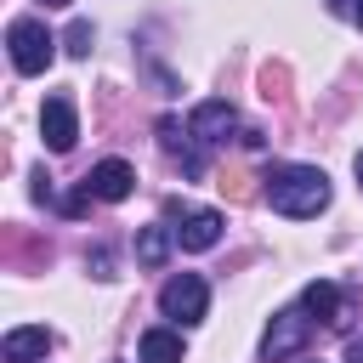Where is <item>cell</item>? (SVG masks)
<instances>
[{"label":"cell","instance_id":"obj_17","mask_svg":"<svg viewBox=\"0 0 363 363\" xmlns=\"http://www.w3.org/2000/svg\"><path fill=\"white\" fill-rule=\"evenodd\" d=\"M28 193H34L40 204H51V176H45V170H34V187H28Z\"/></svg>","mask_w":363,"mask_h":363},{"label":"cell","instance_id":"obj_19","mask_svg":"<svg viewBox=\"0 0 363 363\" xmlns=\"http://www.w3.org/2000/svg\"><path fill=\"white\" fill-rule=\"evenodd\" d=\"M352 23H357V28H363V0H352Z\"/></svg>","mask_w":363,"mask_h":363},{"label":"cell","instance_id":"obj_10","mask_svg":"<svg viewBox=\"0 0 363 363\" xmlns=\"http://www.w3.org/2000/svg\"><path fill=\"white\" fill-rule=\"evenodd\" d=\"M85 187L96 193V204H119V199H130V187H136V170H130L125 159H102V164H91Z\"/></svg>","mask_w":363,"mask_h":363},{"label":"cell","instance_id":"obj_18","mask_svg":"<svg viewBox=\"0 0 363 363\" xmlns=\"http://www.w3.org/2000/svg\"><path fill=\"white\" fill-rule=\"evenodd\" d=\"M329 11L335 17H352V0H329Z\"/></svg>","mask_w":363,"mask_h":363},{"label":"cell","instance_id":"obj_14","mask_svg":"<svg viewBox=\"0 0 363 363\" xmlns=\"http://www.w3.org/2000/svg\"><path fill=\"white\" fill-rule=\"evenodd\" d=\"M91 45H96L91 23H85V17H74V23H68V34H62V51H68V57H91Z\"/></svg>","mask_w":363,"mask_h":363},{"label":"cell","instance_id":"obj_22","mask_svg":"<svg viewBox=\"0 0 363 363\" xmlns=\"http://www.w3.org/2000/svg\"><path fill=\"white\" fill-rule=\"evenodd\" d=\"M40 6H68V0H40Z\"/></svg>","mask_w":363,"mask_h":363},{"label":"cell","instance_id":"obj_20","mask_svg":"<svg viewBox=\"0 0 363 363\" xmlns=\"http://www.w3.org/2000/svg\"><path fill=\"white\" fill-rule=\"evenodd\" d=\"M346 363H363V340H357V346H352V352H346Z\"/></svg>","mask_w":363,"mask_h":363},{"label":"cell","instance_id":"obj_4","mask_svg":"<svg viewBox=\"0 0 363 363\" xmlns=\"http://www.w3.org/2000/svg\"><path fill=\"white\" fill-rule=\"evenodd\" d=\"M159 312H164L170 323H182V329L204 323V312H210V289H204V278H199V272H176V278H164V289H159Z\"/></svg>","mask_w":363,"mask_h":363},{"label":"cell","instance_id":"obj_6","mask_svg":"<svg viewBox=\"0 0 363 363\" xmlns=\"http://www.w3.org/2000/svg\"><path fill=\"white\" fill-rule=\"evenodd\" d=\"M153 130H159V147H164V153L182 164V176H187V182H199V176L210 170V159H204V142H199L193 130H182V119H176V113H164Z\"/></svg>","mask_w":363,"mask_h":363},{"label":"cell","instance_id":"obj_1","mask_svg":"<svg viewBox=\"0 0 363 363\" xmlns=\"http://www.w3.org/2000/svg\"><path fill=\"white\" fill-rule=\"evenodd\" d=\"M261 182H267V204H272L278 216H289V221L323 216L329 199H335V187H329V176H323L318 164H267Z\"/></svg>","mask_w":363,"mask_h":363},{"label":"cell","instance_id":"obj_7","mask_svg":"<svg viewBox=\"0 0 363 363\" xmlns=\"http://www.w3.org/2000/svg\"><path fill=\"white\" fill-rule=\"evenodd\" d=\"M301 306L318 318V323H329V329H352V312H357V301H352V289H340V284H329V278H318V284H306V295H301Z\"/></svg>","mask_w":363,"mask_h":363},{"label":"cell","instance_id":"obj_3","mask_svg":"<svg viewBox=\"0 0 363 363\" xmlns=\"http://www.w3.org/2000/svg\"><path fill=\"white\" fill-rule=\"evenodd\" d=\"M164 221H170V233H176L182 250H216V244H221V210L170 199V204H164Z\"/></svg>","mask_w":363,"mask_h":363},{"label":"cell","instance_id":"obj_12","mask_svg":"<svg viewBox=\"0 0 363 363\" xmlns=\"http://www.w3.org/2000/svg\"><path fill=\"white\" fill-rule=\"evenodd\" d=\"M136 357L142 363H182V335L176 329H142V340H136Z\"/></svg>","mask_w":363,"mask_h":363},{"label":"cell","instance_id":"obj_13","mask_svg":"<svg viewBox=\"0 0 363 363\" xmlns=\"http://www.w3.org/2000/svg\"><path fill=\"white\" fill-rule=\"evenodd\" d=\"M170 221H153V227H142L136 233V261L142 267H164V255H170Z\"/></svg>","mask_w":363,"mask_h":363},{"label":"cell","instance_id":"obj_11","mask_svg":"<svg viewBox=\"0 0 363 363\" xmlns=\"http://www.w3.org/2000/svg\"><path fill=\"white\" fill-rule=\"evenodd\" d=\"M45 352H51V329H45V323L6 329V340H0V357H6V363H34V357H45Z\"/></svg>","mask_w":363,"mask_h":363},{"label":"cell","instance_id":"obj_16","mask_svg":"<svg viewBox=\"0 0 363 363\" xmlns=\"http://www.w3.org/2000/svg\"><path fill=\"white\" fill-rule=\"evenodd\" d=\"M221 193H227V199H250V176H227Z\"/></svg>","mask_w":363,"mask_h":363},{"label":"cell","instance_id":"obj_8","mask_svg":"<svg viewBox=\"0 0 363 363\" xmlns=\"http://www.w3.org/2000/svg\"><path fill=\"white\" fill-rule=\"evenodd\" d=\"M40 136H45V147H51V153H68V147L79 142L74 96H45V108H40Z\"/></svg>","mask_w":363,"mask_h":363},{"label":"cell","instance_id":"obj_2","mask_svg":"<svg viewBox=\"0 0 363 363\" xmlns=\"http://www.w3.org/2000/svg\"><path fill=\"white\" fill-rule=\"evenodd\" d=\"M6 45H11V68L17 74H45L51 57H57V34L40 23V17H17L6 28Z\"/></svg>","mask_w":363,"mask_h":363},{"label":"cell","instance_id":"obj_21","mask_svg":"<svg viewBox=\"0 0 363 363\" xmlns=\"http://www.w3.org/2000/svg\"><path fill=\"white\" fill-rule=\"evenodd\" d=\"M357 187H363V153H357Z\"/></svg>","mask_w":363,"mask_h":363},{"label":"cell","instance_id":"obj_15","mask_svg":"<svg viewBox=\"0 0 363 363\" xmlns=\"http://www.w3.org/2000/svg\"><path fill=\"white\" fill-rule=\"evenodd\" d=\"M85 267H91V278H113V255L96 244V250H85Z\"/></svg>","mask_w":363,"mask_h":363},{"label":"cell","instance_id":"obj_9","mask_svg":"<svg viewBox=\"0 0 363 363\" xmlns=\"http://www.w3.org/2000/svg\"><path fill=\"white\" fill-rule=\"evenodd\" d=\"M187 130H193L204 147H216V142H227V130H238V108L221 102V96H210V102H199V108L187 113Z\"/></svg>","mask_w":363,"mask_h":363},{"label":"cell","instance_id":"obj_5","mask_svg":"<svg viewBox=\"0 0 363 363\" xmlns=\"http://www.w3.org/2000/svg\"><path fill=\"white\" fill-rule=\"evenodd\" d=\"M312 329H318V318H312L306 306H284V312L267 323V335H261V357H267V363H284V357L306 352Z\"/></svg>","mask_w":363,"mask_h":363}]
</instances>
